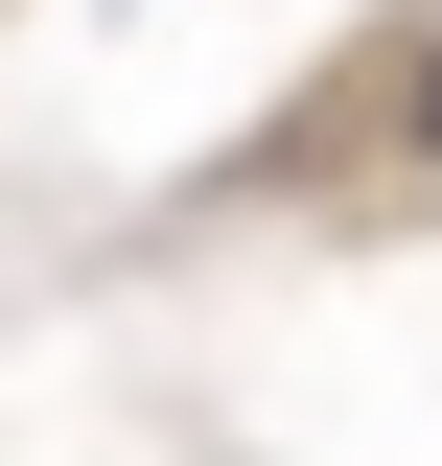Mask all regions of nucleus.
I'll return each instance as SVG.
<instances>
[{
	"mask_svg": "<svg viewBox=\"0 0 442 466\" xmlns=\"http://www.w3.org/2000/svg\"><path fill=\"white\" fill-rule=\"evenodd\" d=\"M419 116H442V70H419Z\"/></svg>",
	"mask_w": 442,
	"mask_h": 466,
	"instance_id": "1",
	"label": "nucleus"
}]
</instances>
